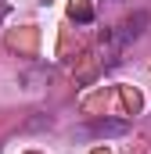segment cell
I'll return each instance as SVG.
<instances>
[{
	"instance_id": "cell-1",
	"label": "cell",
	"mask_w": 151,
	"mask_h": 154,
	"mask_svg": "<svg viewBox=\"0 0 151 154\" xmlns=\"http://www.w3.org/2000/svg\"><path fill=\"white\" fill-rule=\"evenodd\" d=\"M130 125L126 122H94V125H83L79 136H122Z\"/></svg>"
}]
</instances>
